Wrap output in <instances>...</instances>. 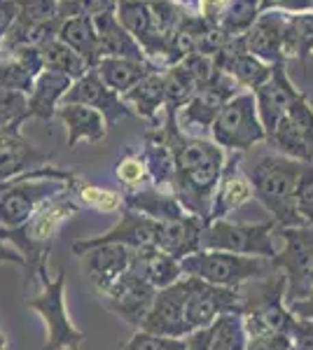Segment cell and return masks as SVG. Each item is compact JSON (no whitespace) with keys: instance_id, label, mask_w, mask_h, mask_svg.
I'll return each instance as SVG.
<instances>
[{"instance_id":"74e56055","label":"cell","mask_w":313,"mask_h":350,"mask_svg":"<svg viewBox=\"0 0 313 350\" xmlns=\"http://www.w3.org/2000/svg\"><path fill=\"white\" fill-rule=\"evenodd\" d=\"M199 92L197 82L190 77L183 64L173 66L166 70V105H164V115H178L180 108H187L190 100Z\"/></svg>"},{"instance_id":"484cf974","label":"cell","mask_w":313,"mask_h":350,"mask_svg":"<svg viewBox=\"0 0 313 350\" xmlns=\"http://www.w3.org/2000/svg\"><path fill=\"white\" fill-rule=\"evenodd\" d=\"M66 126V145L75 150L79 143L99 145L108 135V120L99 110L87 108V105L77 103H61L59 112H56Z\"/></svg>"},{"instance_id":"60d3db41","label":"cell","mask_w":313,"mask_h":350,"mask_svg":"<svg viewBox=\"0 0 313 350\" xmlns=\"http://www.w3.org/2000/svg\"><path fill=\"white\" fill-rule=\"evenodd\" d=\"M16 21L28 26H49L64 21L59 16V0H16Z\"/></svg>"},{"instance_id":"d590c367","label":"cell","mask_w":313,"mask_h":350,"mask_svg":"<svg viewBox=\"0 0 313 350\" xmlns=\"http://www.w3.org/2000/svg\"><path fill=\"white\" fill-rule=\"evenodd\" d=\"M262 3H264V0H229L225 14H222V19H220V28L229 38L246 36L255 21L260 19Z\"/></svg>"},{"instance_id":"4fadbf2b","label":"cell","mask_w":313,"mask_h":350,"mask_svg":"<svg viewBox=\"0 0 313 350\" xmlns=\"http://www.w3.org/2000/svg\"><path fill=\"white\" fill-rule=\"evenodd\" d=\"M192 278V275H190ZM229 313L243 315V297L241 290H229V287L210 285L206 280L192 278L190 299H187L185 318L192 332L206 329L215 325V320Z\"/></svg>"},{"instance_id":"30bf717a","label":"cell","mask_w":313,"mask_h":350,"mask_svg":"<svg viewBox=\"0 0 313 350\" xmlns=\"http://www.w3.org/2000/svg\"><path fill=\"white\" fill-rule=\"evenodd\" d=\"M266 143L278 154L297 159L301 163H313V108L306 94H301L278 122L274 135Z\"/></svg>"},{"instance_id":"f35d334b","label":"cell","mask_w":313,"mask_h":350,"mask_svg":"<svg viewBox=\"0 0 313 350\" xmlns=\"http://www.w3.org/2000/svg\"><path fill=\"white\" fill-rule=\"evenodd\" d=\"M115 175H117L119 185L124 187V191H134V189L145 187V185H152L150 171H147V163L143 159V154L136 150L124 152V157L115 166Z\"/></svg>"},{"instance_id":"f5cc1de1","label":"cell","mask_w":313,"mask_h":350,"mask_svg":"<svg viewBox=\"0 0 313 350\" xmlns=\"http://www.w3.org/2000/svg\"><path fill=\"white\" fill-rule=\"evenodd\" d=\"M0 350H8V336L0 332Z\"/></svg>"},{"instance_id":"e575fe53","label":"cell","mask_w":313,"mask_h":350,"mask_svg":"<svg viewBox=\"0 0 313 350\" xmlns=\"http://www.w3.org/2000/svg\"><path fill=\"white\" fill-rule=\"evenodd\" d=\"M42 56H45V68L64 72L71 80H79V77L92 70V66H89L75 49H71L66 42H61L59 38L42 44Z\"/></svg>"},{"instance_id":"b9f144b4","label":"cell","mask_w":313,"mask_h":350,"mask_svg":"<svg viewBox=\"0 0 313 350\" xmlns=\"http://www.w3.org/2000/svg\"><path fill=\"white\" fill-rule=\"evenodd\" d=\"M119 350H190L185 338H171V336H157L150 332L136 329L134 336L129 338Z\"/></svg>"},{"instance_id":"9c48e42d","label":"cell","mask_w":313,"mask_h":350,"mask_svg":"<svg viewBox=\"0 0 313 350\" xmlns=\"http://www.w3.org/2000/svg\"><path fill=\"white\" fill-rule=\"evenodd\" d=\"M278 236L283 247L271 259V267L288 278L286 304L299 301L313 292V227L278 229Z\"/></svg>"},{"instance_id":"6da1fadb","label":"cell","mask_w":313,"mask_h":350,"mask_svg":"<svg viewBox=\"0 0 313 350\" xmlns=\"http://www.w3.org/2000/svg\"><path fill=\"white\" fill-rule=\"evenodd\" d=\"M77 187L66 189L64 194L54 196L49 203H45L24 227L10 229V231L3 229L5 241L12 247H16L26 259V264H24L26 285H40L42 280L49 278L47 259L56 241V234H59V229L64 227L68 219L82 211V203L77 201V194H75Z\"/></svg>"},{"instance_id":"ba28073f","label":"cell","mask_w":313,"mask_h":350,"mask_svg":"<svg viewBox=\"0 0 313 350\" xmlns=\"http://www.w3.org/2000/svg\"><path fill=\"white\" fill-rule=\"evenodd\" d=\"M210 133H213V143H218L222 150L238 152V154L255 148L258 143H266V133L260 120L255 94H236L222 108L218 120L210 126Z\"/></svg>"},{"instance_id":"8fae6325","label":"cell","mask_w":313,"mask_h":350,"mask_svg":"<svg viewBox=\"0 0 313 350\" xmlns=\"http://www.w3.org/2000/svg\"><path fill=\"white\" fill-rule=\"evenodd\" d=\"M190 290H192L190 275H183L178 283L159 290L155 297V304H152L150 313H147L140 329L150 332V334H157V336H171V338H185L187 334H192L190 325H187V318H185Z\"/></svg>"},{"instance_id":"ee69618b","label":"cell","mask_w":313,"mask_h":350,"mask_svg":"<svg viewBox=\"0 0 313 350\" xmlns=\"http://www.w3.org/2000/svg\"><path fill=\"white\" fill-rule=\"evenodd\" d=\"M246 350H295V346L286 332H269V334L250 336Z\"/></svg>"},{"instance_id":"5b68a950","label":"cell","mask_w":313,"mask_h":350,"mask_svg":"<svg viewBox=\"0 0 313 350\" xmlns=\"http://www.w3.org/2000/svg\"><path fill=\"white\" fill-rule=\"evenodd\" d=\"M180 264H183L185 275L206 280V283L218 287H229V290H241L246 283L262 280L274 273L271 259L220 250H199L195 255L185 257Z\"/></svg>"},{"instance_id":"8992f818","label":"cell","mask_w":313,"mask_h":350,"mask_svg":"<svg viewBox=\"0 0 313 350\" xmlns=\"http://www.w3.org/2000/svg\"><path fill=\"white\" fill-rule=\"evenodd\" d=\"M40 295L26 299V306L45 323L47 341L45 350H77L84 343V332H79L68 315L66 306V269L61 267L56 278L40 283Z\"/></svg>"},{"instance_id":"277c9868","label":"cell","mask_w":313,"mask_h":350,"mask_svg":"<svg viewBox=\"0 0 313 350\" xmlns=\"http://www.w3.org/2000/svg\"><path fill=\"white\" fill-rule=\"evenodd\" d=\"M286 295L288 278L283 271H274L266 278L253 280L241 287L243 325H246L248 338L269 334V332H286L288 334L295 315L290 313Z\"/></svg>"},{"instance_id":"7dc6e473","label":"cell","mask_w":313,"mask_h":350,"mask_svg":"<svg viewBox=\"0 0 313 350\" xmlns=\"http://www.w3.org/2000/svg\"><path fill=\"white\" fill-rule=\"evenodd\" d=\"M269 10L286 12L288 16L304 14V12H313V0H264L262 3V12H269Z\"/></svg>"},{"instance_id":"cb8c5ba5","label":"cell","mask_w":313,"mask_h":350,"mask_svg":"<svg viewBox=\"0 0 313 350\" xmlns=\"http://www.w3.org/2000/svg\"><path fill=\"white\" fill-rule=\"evenodd\" d=\"M96 33H99L101 42V59L112 56V59H131V61H143V64H152L145 56L140 42L119 24L117 19V8L105 10V12L92 16Z\"/></svg>"},{"instance_id":"836d02e7","label":"cell","mask_w":313,"mask_h":350,"mask_svg":"<svg viewBox=\"0 0 313 350\" xmlns=\"http://www.w3.org/2000/svg\"><path fill=\"white\" fill-rule=\"evenodd\" d=\"M283 54L286 59H299L301 64L313 54V12L288 16L283 33Z\"/></svg>"},{"instance_id":"d6986e66","label":"cell","mask_w":313,"mask_h":350,"mask_svg":"<svg viewBox=\"0 0 313 350\" xmlns=\"http://www.w3.org/2000/svg\"><path fill=\"white\" fill-rule=\"evenodd\" d=\"M215 64L231 80H236L238 87H246L250 92L260 89L271 77V70H274V66L264 64L262 59L248 52L246 44H243V36L229 38L225 47H222V52L215 56Z\"/></svg>"},{"instance_id":"4dcf8cb0","label":"cell","mask_w":313,"mask_h":350,"mask_svg":"<svg viewBox=\"0 0 313 350\" xmlns=\"http://www.w3.org/2000/svg\"><path fill=\"white\" fill-rule=\"evenodd\" d=\"M94 68L101 75V80L119 96H124L129 89H134L147 72L162 70L155 64H143V61H131V59H112V56L101 59Z\"/></svg>"},{"instance_id":"c3c4849f","label":"cell","mask_w":313,"mask_h":350,"mask_svg":"<svg viewBox=\"0 0 313 350\" xmlns=\"http://www.w3.org/2000/svg\"><path fill=\"white\" fill-rule=\"evenodd\" d=\"M229 0H197V14L206 19L210 26H220V19Z\"/></svg>"},{"instance_id":"f6af8a7d","label":"cell","mask_w":313,"mask_h":350,"mask_svg":"<svg viewBox=\"0 0 313 350\" xmlns=\"http://www.w3.org/2000/svg\"><path fill=\"white\" fill-rule=\"evenodd\" d=\"M227 40H229V36H227L220 26H208L206 31L201 33V38H199L197 52L203 54V56H210V59H215V56L222 52V47L227 44Z\"/></svg>"},{"instance_id":"e0dca14e","label":"cell","mask_w":313,"mask_h":350,"mask_svg":"<svg viewBox=\"0 0 313 350\" xmlns=\"http://www.w3.org/2000/svg\"><path fill=\"white\" fill-rule=\"evenodd\" d=\"M79 259H82V269L89 283L96 287L99 295H105L127 271L134 269L136 250L127 245H117V243H108V245L84 250Z\"/></svg>"},{"instance_id":"ffe728a7","label":"cell","mask_w":313,"mask_h":350,"mask_svg":"<svg viewBox=\"0 0 313 350\" xmlns=\"http://www.w3.org/2000/svg\"><path fill=\"white\" fill-rule=\"evenodd\" d=\"M250 199H255L253 183H250L248 173L241 168V154L231 152V157L225 161V171H222L218 191H215V196H213L210 222H215V219H227L229 213L238 211V208H241L243 203H248Z\"/></svg>"},{"instance_id":"f907efd6","label":"cell","mask_w":313,"mask_h":350,"mask_svg":"<svg viewBox=\"0 0 313 350\" xmlns=\"http://www.w3.org/2000/svg\"><path fill=\"white\" fill-rule=\"evenodd\" d=\"M0 264H16V267H21V269H24V264H26L24 255L5 241L3 229H0Z\"/></svg>"},{"instance_id":"1f68e13d","label":"cell","mask_w":313,"mask_h":350,"mask_svg":"<svg viewBox=\"0 0 313 350\" xmlns=\"http://www.w3.org/2000/svg\"><path fill=\"white\" fill-rule=\"evenodd\" d=\"M56 38H59L61 42H66L71 49H75V52L92 68L101 61V42H99V33H96L92 16H73V19H64Z\"/></svg>"},{"instance_id":"681fc988","label":"cell","mask_w":313,"mask_h":350,"mask_svg":"<svg viewBox=\"0 0 313 350\" xmlns=\"http://www.w3.org/2000/svg\"><path fill=\"white\" fill-rule=\"evenodd\" d=\"M16 16H19V8L16 0H0V42L8 36V31L14 26Z\"/></svg>"},{"instance_id":"7402d4cb","label":"cell","mask_w":313,"mask_h":350,"mask_svg":"<svg viewBox=\"0 0 313 350\" xmlns=\"http://www.w3.org/2000/svg\"><path fill=\"white\" fill-rule=\"evenodd\" d=\"M238 94L236 80H231L227 72H218L206 87H201L195 94V98L190 100V105L185 108V122L197 124V126H213V122L218 120L227 103Z\"/></svg>"},{"instance_id":"44dd1931","label":"cell","mask_w":313,"mask_h":350,"mask_svg":"<svg viewBox=\"0 0 313 350\" xmlns=\"http://www.w3.org/2000/svg\"><path fill=\"white\" fill-rule=\"evenodd\" d=\"M288 14L286 12H262L260 19L255 21L253 28L243 36V44L253 56H258L264 64L276 66L283 64L286 54H283V33H286Z\"/></svg>"},{"instance_id":"d6a6232c","label":"cell","mask_w":313,"mask_h":350,"mask_svg":"<svg viewBox=\"0 0 313 350\" xmlns=\"http://www.w3.org/2000/svg\"><path fill=\"white\" fill-rule=\"evenodd\" d=\"M210 24L206 19H201L197 12H183V19H180V26L175 31L173 40L168 44V52H166V61H164V68H173L178 64H183L187 56H192L197 52L199 47V38L201 33L206 31Z\"/></svg>"},{"instance_id":"f1b7e54d","label":"cell","mask_w":313,"mask_h":350,"mask_svg":"<svg viewBox=\"0 0 313 350\" xmlns=\"http://www.w3.org/2000/svg\"><path fill=\"white\" fill-rule=\"evenodd\" d=\"M124 208L140 211L143 215L157 219V222H166V219H178L187 215L183 203L175 199L173 191H164L155 187V185H145L140 189L124 191Z\"/></svg>"},{"instance_id":"603a6c76","label":"cell","mask_w":313,"mask_h":350,"mask_svg":"<svg viewBox=\"0 0 313 350\" xmlns=\"http://www.w3.org/2000/svg\"><path fill=\"white\" fill-rule=\"evenodd\" d=\"M208 222L192 213L178 217V219H166L159 222V239L157 247L164 252H168L171 257L180 259L195 255L203 247V231H206Z\"/></svg>"},{"instance_id":"f546056e","label":"cell","mask_w":313,"mask_h":350,"mask_svg":"<svg viewBox=\"0 0 313 350\" xmlns=\"http://www.w3.org/2000/svg\"><path fill=\"white\" fill-rule=\"evenodd\" d=\"M134 269L138 271L143 278L150 280L157 290L178 283L183 278V264L180 259L171 257L168 252L159 250V247H147V250H136Z\"/></svg>"},{"instance_id":"7c38bea8","label":"cell","mask_w":313,"mask_h":350,"mask_svg":"<svg viewBox=\"0 0 313 350\" xmlns=\"http://www.w3.org/2000/svg\"><path fill=\"white\" fill-rule=\"evenodd\" d=\"M157 292L159 290L150 280L143 278L136 269H131L101 297H103L108 310H112L117 318H122L134 329H140L152 304H155Z\"/></svg>"},{"instance_id":"4316f807","label":"cell","mask_w":313,"mask_h":350,"mask_svg":"<svg viewBox=\"0 0 313 350\" xmlns=\"http://www.w3.org/2000/svg\"><path fill=\"white\" fill-rule=\"evenodd\" d=\"M143 159L150 171V183L155 187L171 189L175 180V154L173 148L168 143V135L164 131V126H152L143 138Z\"/></svg>"},{"instance_id":"83f0119b","label":"cell","mask_w":313,"mask_h":350,"mask_svg":"<svg viewBox=\"0 0 313 350\" xmlns=\"http://www.w3.org/2000/svg\"><path fill=\"white\" fill-rule=\"evenodd\" d=\"M134 110V115H140L152 122V126H162L159 112H164L166 105V70H152L122 96Z\"/></svg>"},{"instance_id":"7a4b0ae2","label":"cell","mask_w":313,"mask_h":350,"mask_svg":"<svg viewBox=\"0 0 313 350\" xmlns=\"http://www.w3.org/2000/svg\"><path fill=\"white\" fill-rule=\"evenodd\" d=\"M309 163L290 159L278 152L262 154L253 166L248 168V178L253 183L255 201L264 206L278 229L288 227H309L297 211L295 191H297L299 178Z\"/></svg>"},{"instance_id":"9f6ffc18","label":"cell","mask_w":313,"mask_h":350,"mask_svg":"<svg viewBox=\"0 0 313 350\" xmlns=\"http://www.w3.org/2000/svg\"><path fill=\"white\" fill-rule=\"evenodd\" d=\"M59 3H66V0H59Z\"/></svg>"},{"instance_id":"db71d44e","label":"cell","mask_w":313,"mask_h":350,"mask_svg":"<svg viewBox=\"0 0 313 350\" xmlns=\"http://www.w3.org/2000/svg\"><path fill=\"white\" fill-rule=\"evenodd\" d=\"M178 5H197V0H175Z\"/></svg>"},{"instance_id":"ac0fdd59","label":"cell","mask_w":313,"mask_h":350,"mask_svg":"<svg viewBox=\"0 0 313 350\" xmlns=\"http://www.w3.org/2000/svg\"><path fill=\"white\" fill-rule=\"evenodd\" d=\"M64 103H77V105H87V108L99 110L108 120V126H112V124H117L119 120H127V117L134 115V110L129 108L127 100L117 92H112V89L101 80L96 68H92L87 75H82L79 80L73 82Z\"/></svg>"},{"instance_id":"3957f363","label":"cell","mask_w":313,"mask_h":350,"mask_svg":"<svg viewBox=\"0 0 313 350\" xmlns=\"http://www.w3.org/2000/svg\"><path fill=\"white\" fill-rule=\"evenodd\" d=\"M79 183L82 180L75 173L61 171L52 163L10 180L8 189L0 194V229L24 227L45 203L64 194L66 189L77 187Z\"/></svg>"},{"instance_id":"d4e9b609","label":"cell","mask_w":313,"mask_h":350,"mask_svg":"<svg viewBox=\"0 0 313 350\" xmlns=\"http://www.w3.org/2000/svg\"><path fill=\"white\" fill-rule=\"evenodd\" d=\"M73 82L75 80H71L64 72L45 68L38 75L36 84H33V92L28 94L26 120H42V122L54 120L61 103H64L66 94L71 92Z\"/></svg>"},{"instance_id":"ab89813d","label":"cell","mask_w":313,"mask_h":350,"mask_svg":"<svg viewBox=\"0 0 313 350\" xmlns=\"http://www.w3.org/2000/svg\"><path fill=\"white\" fill-rule=\"evenodd\" d=\"M75 194H77V201L82 203V208H92V211H99V213L124 211V191L82 183L75 189Z\"/></svg>"},{"instance_id":"2e32d148","label":"cell","mask_w":313,"mask_h":350,"mask_svg":"<svg viewBox=\"0 0 313 350\" xmlns=\"http://www.w3.org/2000/svg\"><path fill=\"white\" fill-rule=\"evenodd\" d=\"M255 100H258V110H260V120L264 126L266 140L274 135L278 122L288 115V110L292 108V103L299 98L304 92H299L297 87L290 80L288 70H286V61L276 64L271 70V77L262 84L260 89H255Z\"/></svg>"},{"instance_id":"7bdbcfd3","label":"cell","mask_w":313,"mask_h":350,"mask_svg":"<svg viewBox=\"0 0 313 350\" xmlns=\"http://www.w3.org/2000/svg\"><path fill=\"white\" fill-rule=\"evenodd\" d=\"M295 201H297V211L304 217V222L313 227V163H309L301 173L297 191H295Z\"/></svg>"},{"instance_id":"bcb514c9","label":"cell","mask_w":313,"mask_h":350,"mask_svg":"<svg viewBox=\"0 0 313 350\" xmlns=\"http://www.w3.org/2000/svg\"><path fill=\"white\" fill-rule=\"evenodd\" d=\"M288 336L292 338L295 350H313V323L295 318L288 329Z\"/></svg>"},{"instance_id":"52a82bcc","label":"cell","mask_w":313,"mask_h":350,"mask_svg":"<svg viewBox=\"0 0 313 350\" xmlns=\"http://www.w3.org/2000/svg\"><path fill=\"white\" fill-rule=\"evenodd\" d=\"M276 234L278 227L274 219H266V222L260 224L215 219L203 231L201 250H220V252H234V255H246V257L274 259L278 255V247L274 243Z\"/></svg>"},{"instance_id":"5bb4252c","label":"cell","mask_w":313,"mask_h":350,"mask_svg":"<svg viewBox=\"0 0 313 350\" xmlns=\"http://www.w3.org/2000/svg\"><path fill=\"white\" fill-rule=\"evenodd\" d=\"M157 239H159L157 219L147 217L140 211H134V208H124L119 219L105 231V234L73 243V255L79 257L84 250H89V247L108 245V243L127 245L131 250H147V247H157Z\"/></svg>"},{"instance_id":"816d5d0a","label":"cell","mask_w":313,"mask_h":350,"mask_svg":"<svg viewBox=\"0 0 313 350\" xmlns=\"http://www.w3.org/2000/svg\"><path fill=\"white\" fill-rule=\"evenodd\" d=\"M288 308H290V313H292L295 318L309 320V323H313V292H311L309 297L299 299V301H290Z\"/></svg>"},{"instance_id":"9a60e30c","label":"cell","mask_w":313,"mask_h":350,"mask_svg":"<svg viewBox=\"0 0 313 350\" xmlns=\"http://www.w3.org/2000/svg\"><path fill=\"white\" fill-rule=\"evenodd\" d=\"M52 161L49 152L36 148V143L21 133V124L0 129V183L38 171Z\"/></svg>"},{"instance_id":"11a10c76","label":"cell","mask_w":313,"mask_h":350,"mask_svg":"<svg viewBox=\"0 0 313 350\" xmlns=\"http://www.w3.org/2000/svg\"><path fill=\"white\" fill-rule=\"evenodd\" d=\"M8 185H10V183H0V194H3V191L8 189Z\"/></svg>"},{"instance_id":"8d00e7d4","label":"cell","mask_w":313,"mask_h":350,"mask_svg":"<svg viewBox=\"0 0 313 350\" xmlns=\"http://www.w3.org/2000/svg\"><path fill=\"white\" fill-rule=\"evenodd\" d=\"M117 19L140 42V47H145L152 26L150 0H117Z\"/></svg>"}]
</instances>
